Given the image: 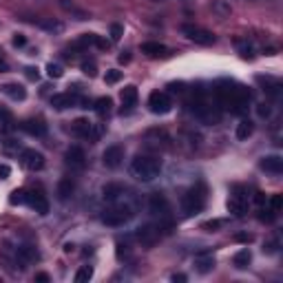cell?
I'll return each instance as SVG.
<instances>
[{"instance_id": "cell-1", "label": "cell", "mask_w": 283, "mask_h": 283, "mask_svg": "<svg viewBox=\"0 0 283 283\" xmlns=\"http://www.w3.org/2000/svg\"><path fill=\"white\" fill-rule=\"evenodd\" d=\"M162 172V162L150 155H137L131 162V175L140 181H153Z\"/></svg>"}, {"instance_id": "cell-2", "label": "cell", "mask_w": 283, "mask_h": 283, "mask_svg": "<svg viewBox=\"0 0 283 283\" xmlns=\"http://www.w3.org/2000/svg\"><path fill=\"white\" fill-rule=\"evenodd\" d=\"M203 206H206V188H203V186L190 188L188 193L184 195V199H181V208H184L186 217H193V215H197V212H201Z\"/></svg>"}, {"instance_id": "cell-3", "label": "cell", "mask_w": 283, "mask_h": 283, "mask_svg": "<svg viewBox=\"0 0 283 283\" xmlns=\"http://www.w3.org/2000/svg\"><path fill=\"white\" fill-rule=\"evenodd\" d=\"M131 217H133V210L128 206H115V208L104 210L102 221H104L106 226H124L128 219H131Z\"/></svg>"}, {"instance_id": "cell-4", "label": "cell", "mask_w": 283, "mask_h": 283, "mask_svg": "<svg viewBox=\"0 0 283 283\" xmlns=\"http://www.w3.org/2000/svg\"><path fill=\"white\" fill-rule=\"evenodd\" d=\"M148 109H150V113H155V115H166V113H170L172 102L164 91H153L148 95Z\"/></svg>"}, {"instance_id": "cell-5", "label": "cell", "mask_w": 283, "mask_h": 283, "mask_svg": "<svg viewBox=\"0 0 283 283\" xmlns=\"http://www.w3.org/2000/svg\"><path fill=\"white\" fill-rule=\"evenodd\" d=\"M71 131H73V135L86 137V140H91V142H95L97 137L102 135V126H95V124H91L88 119H75V122L71 124Z\"/></svg>"}, {"instance_id": "cell-6", "label": "cell", "mask_w": 283, "mask_h": 283, "mask_svg": "<svg viewBox=\"0 0 283 283\" xmlns=\"http://www.w3.org/2000/svg\"><path fill=\"white\" fill-rule=\"evenodd\" d=\"M181 31H184V35L188 40H193V42H197V44H203V47H208V44L215 42V35H212L208 29H201V27L184 25V27H181Z\"/></svg>"}, {"instance_id": "cell-7", "label": "cell", "mask_w": 283, "mask_h": 283, "mask_svg": "<svg viewBox=\"0 0 283 283\" xmlns=\"http://www.w3.org/2000/svg\"><path fill=\"white\" fill-rule=\"evenodd\" d=\"M22 164H25L29 170H42L44 168V155L40 153V150L27 148V150H22Z\"/></svg>"}, {"instance_id": "cell-8", "label": "cell", "mask_w": 283, "mask_h": 283, "mask_svg": "<svg viewBox=\"0 0 283 283\" xmlns=\"http://www.w3.org/2000/svg\"><path fill=\"white\" fill-rule=\"evenodd\" d=\"M122 159H124V148L119 144L109 146V148L104 150V155H102V162H104L106 168H117L119 164H122Z\"/></svg>"}, {"instance_id": "cell-9", "label": "cell", "mask_w": 283, "mask_h": 283, "mask_svg": "<svg viewBox=\"0 0 283 283\" xmlns=\"http://www.w3.org/2000/svg\"><path fill=\"white\" fill-rule=\"evenodd\" d=\"M20 128L27 133V135H31V137H44V135H47V124H44L42 119H38V117L25 119V122L20 124Z\"/></svg>"}, {"instance_id": "cell-10", "label": "cell", "mask_w": 283, "mask_h": 283, "mask_svg": "<svg viewBox=\"0 0 283 283\" xmlns=\"http://www.w3.org/2000/svg\"><path fill=\"white\" fill-rule=\"evenodd\" d=\"M25 203L33 208L35 212H40V215H47V212H49V201H47V197H44L40 190H38V193H35V190H33V193H27V201Z\"/></svg>"}, {"instance_id": "cell-11", "label": "cell", "mask_w": 283, "mask_h": 283, "mask_svg": "<svg viewBox=\"0 0 283 283\" xmlns=\"http://www.w3.org/2000/svg\"><path fill=\"white\" fill-rule=\"evenodd\" d=\"M137 241H140L142 246H146V248L155 246V243L159 241V228H155V226H144V228H140V232H137Z\"/></svg>"}, {"instance_id": "cell-12", "label": "cell", "mask_w": 283, "mask_h": 283, "mask_svg": "<svg viewBox=\"0 0 283 283\" xmlns=\"http://www.w3.org/2000/svg\"><path fill=\"white\" fill-rule=\"evenodd\" d=\"M66 164H69L71 168H75V170H82L84 164H86V155H84V150L80 148V146H71V148L66 150Z\"/></svg>"}, {"instance_id": "cell-13", "label": "cell", "mask_w": 283, "mask_h": 283, "mask_svg": "<svg viewBox=\"0 0 283 283\" xmlns=\"http://www.w3.org/2000/svg\"><path fill=\"white\" fill-rule=\"evenodd\" d=\"M212 268H215V256H212L210 252H199V255L195 256V270H197L199 274H208Z\"/></svg>"}, {"instance_id": "cell-14", "label": "cell", "mask_w": 283, "mask_h": 283, "mask_svg": "<svg viewBox=\"0 0 283 283\" xmlns=\"http://www.w3.org/2000/svg\"><path fill=\"white\" fill-rule=\"evenodd\" d=\"M246 206H248V199H246V195L239 193V190L228 199V210L237 217H241L243 212H246Z\"/></svg>"}, {"instance_id": "cell-15", "label": "cell", "mask_w": 283, "mask_h": 283, "mask_svg": "<svg viewBox=\"0 0 283 283\" xmlns=\"http://www.w3.org/2000/svg\"><path fill=\"white\" fill-rule=\"evenodd\" d=\"M259 166L263 168L265 172H272V175H279V172L283 170V159L279 157V155H268V157L261 159Z\"/></svg>"}, {"instance_id": "cell-16", "label": "cell", "mask_w": 283, "mask_h": 283, "mask_svg": "<svg viewBox=\"0 0 283 283\" xmlns=\"http://www.w3.org/2000/svg\"><path fill=\"white\" fill-rule=\"evenodd\" d=\"M150 210L159 217H168L170 208H168L166 197H164V195H153V197H150Z\"/></svg>"}, {"instance_id": "cell-17", "label": "cell", "mask_w": 283, "mask_h": 283, "mask_svg": "<svg viewBox=\"0 0 283 283\" xmlns=\"http://www.w3.org/2000/svg\"><path fill=\"white\" fill-rule=\"evenodd\" d=\"M2 93L9 97V100H13V102H20V100H25V97H27V88L22 86V84H4Z\"/></svg>"}, {"instance_id": "cell-18", "label": "cell", "mask_w": 283, "mask_h": 283, "mask_svg": "<svg viewBox=\"0 0 283 283\" xmlns=\"http://www.w3.org/2000/svg\"><path fill=\"white\" fill-rule=\"evenodd\" d=\"M75 102H78V97L71 95V93H57V95H53V97H51V104L56 106L57 111L69 109V106H73Z\"/></svg>"}, {"instance_id": "cell-19", "label": "cell", "mask_w": 283, "mask_h": 283, "mask_svg": "<svg viewBox=\"0 0 283 283\" xmlns=\"http://www.w3.org/2000/svg\"><path fill=\"white\" fill-rule=\"evenodd\" d=\"M142 53H146L148 57H162V56H168V49L159 42H144L142 44Z\"/></svg>"}, {"instance_id": "cell-20", "label": "cell", "mask_w": 283, "mask_h": 283, "mask_svg": "<svg viewBox=\"0 0 283 283\" xmlns=\"http://www.w3.org/2000/svg\"><path fill=\"white\" fill-rule=\"evenodd\" d=\"M250 261H252V255H250V250H248V248L239 250L237 255L232 256V265H234V268H239V270H246L248 265H250Z\"/></svg>"}, {"instance_id": "cell-21", "label": "cell", "mask_w": 283, "mask_h": 283, "mask_svg": "<svg viewBox=\"0 0 283 283\" xmlns=\"http://www.w3.org/2000/svg\"><path fill=\"white\" fill-rule=\"evenodd\" d=\"M38 27L44 29V31H49V33H62V31H64V25L57 22V20H53V18H44V20H40Z\"/></svg>"}, {"instance_id": "cell-22", "label": "cell", "mask_w": 283, "mask_h": 283, "mask_svg": "<svg viewBox=\"0 0 283 283\" xmlns=\"http://www.w3.org/2000/svg\"><path fill=\"white\" fill-rule=\"evenodd\" d=\"M18 259L22 261V263H31V261H38V250L31 246H22L18 248Z\"/></svg>"}, {"instance_id": "cell-23", "label": "cell", "mask_w": 283, "mask_h": 283, "mask_svg": "<svg viewBox=\"0 0 283 283\" xmlns=\"http://www.w3.org/2000/svg\"><path fill=\"white\" fill-rule=\"evenodd\" d=\"M137 102V88L135 86H124L122 88V104L126 109H133Z\"/></svg>"}, {"instance_id": "cell-24", "label": "cell", "mask_w": 283, "mask_h": 283, "mask_svg": "<svg viewBox=\"0 0 283 283\" xmlns=\"http://www.w3.org/2000/svg\"><path fill=\"white\" fill-rule=\"evenodd\" d=\"M111 106H113V100L111 97H100V100H95V113L100 115V117H106V115L111 113Z\"/></svg>"}, {"instance_id": "cell-25", "label": "cell", "mask_w": 283, "mask_h": 283, "mask_svg": "<svg viewBox=\"0 0 283 283\" xmlns=\"http://www.w3.org/2000/svg\"><path fill=\"white\" fill-rule=\"evenodd\" d=\"M252 131H255V124H252L250 119H241V122L237 124V137L239 140H248V137L252 135Z\"/></svg>"}, {"instance_id": "cell-26", "label": "cell", "mask_w": 283, "mask_h": 283, "mask_svg": "<svg viewBox=\"0 0 283 283\" xmlns=\"http://www.w3.org/2000/svg\"><path fill=\"white\" fill-rule=\"evenodd\" d=\"M93 279V268L91 265H82V268L75 272V283H86Z\"/></svg>"}, {"instance_id": "cell-27", "label": "cell", "mask_w": 283, "mask_h": 283, "mask_svg": "<svg viewBox=\"0 0 283 283\" xmlns=\"http://www.w3.org/2000/svg\"><path fill=\"white\" fill-rule=\"evenodd\" d=\"M57 195H60V199H69V195H73V181L62 179L60 186H57Z\"/></svg>"}, {"instance_id": "cell-28", "label": "cell", "mask_w": 283, "mask_h": 283, "mask_svg": "<svg viewBox=\"0 0 283 283\" xmlns=\"http://www.w3.org/2000/svg\"><path fill=\"white\" fill-rule=\"evenodd\" d=\"M237 49H239V53H241V57H246V60H250V57L255 56L252 44L248 42V40H237Z\"/></svg>"}, {"instance_id": "cell-29", "label": "cell", "mask_w": 283, "mask_h": 283, "mask_svg": "<svg viewBox=\"0 0 283 283\" xmlns=\"http://www.w3.org/2000/svg\"><path fill=\"white\" fill-rule=\"evenodd\" d=\"M124 190H126L124 186H106V188H104V197L109 199V201H115V199H117Z\"/></svg>"}, {"instance_id": "cell-30", "label": "cell", "mask_w": 283, "mask_h": 283, "mask_svg": "<svg viewBox=\"0 0 283 283\" xmlns=\"http://www.w3.org/2000/svg\"><path fill=\"white\" fill-rule=\"evenodd\" d=\"M11 126H13L11 115H9L7 111L0 109V131H11Z\"/></svg>"}, {"instance_id": "cell-31", "label": "cell", "mask_w": 283, "mask_h": 283, "mask_svg": "<svg viewBox=\"0 0 283 283\" xmlns=\"http://www.w3.org/2000/svg\"><path fill=\"white\" fill-rule=\"evenodd\" d=\"M60 4L66 9V11H73L75 16H78V20H86V13H84V11H80V9L75 7L73 2H69V0H60Z\"/></svg>"}, {"instance_id": "cell-32", "label": "cell", "mask_w": 283, "mask_h": 283, "mask_svg": "<svg viewBox=\"0 0 283 283\" xmlns=\"http://www.w3.org/2000/svg\"><path fill=\"white\" fill-rule=\"evenodd\" d=\"M62 73H64V71H62L60 64H53V62H49V64H47V75H49L51 80L62 78Z\"/></svg>"}, {"instance_id": "cell-33", "label": "cell", "mask_w": 283, "mask_h": 283, "mask_svg": "<svg viewBox=\"0 0 283 283\" xmlns=\"http://www.w3.org/2000/svg\"><path fill=\"white\" fill-rule=\"evenodd\" d=\"M119 80H122V71H117V69L106 71V75H104V82L106 84H117Z\"/></svg>"}, {"instance_id": "cell-34", "label": "cell", "mask_w": 283, "mask_h": 283, "mask_svg": "<svg viewBox=\"0 0 283 283\" xmlns=\"http://www.w3.org/2000/svg\"><path fill=\"white\" fill-rule=\"evenodd\" d=\"M226 226V221L224 219H212V221H206V224L201 226L203 230H208V232H212V230H217V228H224Z\"/></svg>"}, {"instance_id": "cell-35", "label": "cell", "mask_w": 283, "mask_h": 283, "mask_svg": "<svg viewBox=\"0 0 283 283\" xmlns=\"http://www.w3.org/2000/svg\"><path fill=\"white\" fill-rule=\"evenodd\" d=\"M283 206V197L281 195H272V199H270V210L272 212H279Z\"/></svg>"}, {"instance_id": "cell-36", "label": "cell", "mask_w": 283, "mask_h": 283, "mask_svg": "<svg viewBox=\"0 0 283 283\" xmlns=\"http://www.w3.org/2000/svg\"><path fill=\"white\" fill-rule=\"evenodd\" d=\"M27 201V190H16L11 195V203H25Z\"/></svg>"}, {"instance_id": "cell-37", "label": "cell", "mask_w": 283, "mask_h": 283, "mask_svg": "<svg viewBox=\"0 0 283 283\" xmlns=\"http://www.w3.org/2000/svg\"><path fill=\"white\" fill-rule=\"evenodd\" d=\"M122 25H111V40H113V42H117L119 38H122Z\"/></svg>"}, {"instance_id": "cell-38", "label": "cell", "mask_w": 283, "mask_h": 283, "mask_svg": "<svg viewBox=\"0 0 283 283\" xmlns=\"http://www.w3.org/2000/svg\"><path fill=\"white\" fill-rule=\"evenodd\" d=\"M82 71H84L86 75H91V78H93V75H95V62H93V60L82 62Z\"/></svg>"}, {"instance_id": "cell-39", "label": "cell", "mask_w": 283, "mask_h": 283, "mask_svg": "<svg viewBox=\"0 0 283 283\" xmlns=\"http://www.w3.org/2000/svg\"><path fill=\"white\" fill-rule=\"evenodd\" d=\"M212 9H215V11H219L221 16H228V13H230L228 4H221V2H212Z\"/></svg>"}, {"instance_id": "cell-40", "label": "cell", "mask_w": 283, "mask_h": 283, "mask_svg": "<svg viewBox=\"0 0 283 283\" xmlns=\"http://www.w3.org/2000/svg\"><path fill=\"white\" fill-rule=\"evenodd\" d=\"M13 44H16V47H25V44H27V38H25L22 33H18L16 38H13Z\"/></svg>"}, {"instance_id": "cell-41", "label": "cell", "mask_w": 283, "mask_h": 283, "mask_svg": "<svg viewBox=\"0 0 283 283\" xmlns=\"http://www.w3.org/2000/svg\"><path fill=\"white\" fill-rule=\"evenodd\" d=\"M27 71V78H31V80H38V69H33V66H29V69H25Z\"/></svg>"}, {"instance_id": "cell-42", "label": "cell", "mask_w": 283, "mask_h": 283, "mask_svg": "<svg viewBox=\"0 0 283 283\" xmlns=\"http://www.w3.org/2000/svg\"><path fill=\"white\" fill-rule=\"evenodd\" d=\"M4 71H9V64H7V60L2 57V53H0V73H4Z\"/></svg>"}, {"instance_id": "cell-43", "label": "cell", "mask_w": 283, "mask_h": 283, "mask_svg": "<svg viewBox=\"0 0 283 283\" xmlns=\"http://www.w3.org/2000/svg\"><path fill=\"white\" fill-rule=\"evenodd\" d=\"M168 88H170L172 93H181V91H184V84H170Z\"/></svg>"}, {"instance_id": "cell-44", "label": "cell", "mask_w": 283, "mask_h": 283, "mask_svg": "<svg viewBox=\"0 0 283 283\" xmlns=\"http://www.w3.org/2000/svg\"><path fill=\"white\" fill-rule=\"evenodd\" d=\"M259 115H263V117H265V115H270V109H268L265 104H261V106H259Z\"/></svg>"}, {"instance_id": "cell-45", "label": "cell", "mask_w": 283, "mask_h": 283, "mask_svg": "<svg viewBox=\"0 0 283 283\" xmlns=\"http://www.w3.org/2000/svg\"><path fill=\"white\" fill-rule=\"evenodd\" d=\"M35 281L47 283V281H49V274H44V272H42V274H35Z\"/></svg>"}, {"instance_id": "cell-46", "label": "cell", "mask_w": 283, "mask_h": 283, "mask_svg": "<svg viewBox=\"0 0 283 283\" xmlns=\"http://www.w3.org/2000/svg\"><path fill=\"white\" fill-rule=\"evenodd\" d=\"M119 62H122V64H126V62H131V56H128V53H122V56H119Z\"/></svg>"}, {"instance_id": "cell-47", "label": "cell", "mask_w": 283, "mask_h": 283, "mask_svg": "<svg viewBox=\"0 0 283 283\" xmlns=\"http://www.w3.org/2000/svg\"><path fill=\"white\" fill-rule=\"evenodd\" d=\"M172 281H186V277H184V274H175V277H172Z\"/></svg>"}]
</instances>
